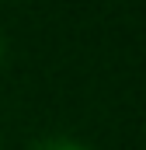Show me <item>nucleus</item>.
Wrapping results in <instances>:
<instances>
[{"instance_id":"f257e3e1","label":"nucleus","mask_w":146,"mask_h":150,"mask_svg":"<svg viewBox=\"0 0 146 150\" xmlns=\"http://www.w3.org/2000/svg\"><path fill=\"white\" fill-rule=\"evenodd\" d=\"M32 150H94V147L84 143V140H77V136H66V133H52V136L35 140Z\"/></svg>"},{"instance_id":"f03ea898","label":"nucleus","mask_w":146,"mask_h":150,"mask_svg":"<svg viewBox=\"0 0 146 150\" xmlns=\"http://www.w3.org/2000/svg\"><path fill=\"white\" fill-rule=\"evenodd\" d=\"M0 59H4V35H0Z\"/></svg>"}]
</instances>
